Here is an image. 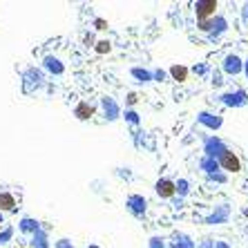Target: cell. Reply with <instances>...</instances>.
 Segmentation results:
<instances>
[{
	"label": "cell",
	"mask_w": 248,
	"mask_h": 248,
	"mask_svg": "<svg viewBox=\"0 0 248 248\" xmlns=\"http://www.w3.org/2000/svg\"><path fill=\"white\" fill-rule=\"evenodd\" d=\"M215 12H217V2H215V0H199L195 5V16L199 23H203V20H208L210 16H215Z\"/></svg>",
	"instance_id": "6da1fadb"
},
{
	"label": "cell",
	"mask_w": 248,
	"mask_h": 248,
	"mask_svg": "<svg viewBox=\"0 0 248 248\" xmlns=\"http://www.w3.org/2000/svg\"><path fill=\"white\" fill-rule=\"evenodd\" d=\"M219 163L224 170H228V172H242V159H239L232 150H226L224 155H221Z\"/></svg>",
	"instance_id": "7a4b0ae2"
},
{
	"label": "cell",
	"mask_w": 248,
	"mask_h": 248,
	"mask_svg": "<svg viewBox=\"0 0 248 248\" xmlns=\"http://www.w3.org/2000/svg\"><path fill=\"white\" fill-rule=\"evenodd\" d=\"M174 192H177L174 181H170V179L156 181V195L161 197V199H170V197H174Z\"/></svg>",
	"instance_id": "3957f363"
},
{
	"label": "cell",
	"mask_w": 248,
	"mask_h": 248,
	"mask_svg": "<svg viewBox=\"0 0 248 248\" xmlns=\"http://www.w3.org/2000/svg\"><path fill=\"white\" fill-rule=\"evenodd\" d=\"M16 206L18 202L12 192H0V213H14Z\"/></svg>",
	"instance_id": "277c9868"
},
{
	"label": "cell",
	"mask_w": 248,
	"mask_h": 248,
	"mask_svg": "<svg viewBox=\"0 0 248 248\" xmlns=\"http://www.w3.org/2000/svg\"><path fill=\"white\" fill-rule=\"evenodd\" d=\"M92 114H94V108L90 103H85V101H81V103L74 108V116H76V119H81V121L92 119Z\"/></svg>",
	"instance_id": "5b68a950"
},
{
	"label": "cell",
	"mask_w": 248,
	"mask_h": 248,
	"mask_svg": "<svg viewBox=\"0 0 248 248\" xmlns=\"http://www.w3.org/2000/svg\"><path fill=\"white\" fill-rule=\"evenodd\" d=\"M18 228H20L23 232H31V235H34V232L41 231V224H38L36 219H31V217H25V219L20 221V226H18Z\"/></svg>",
	"instance_id": "8992f818"
},
{
	"label": "cell",
	"mask_w": 248,
	"mask_h": 248,
	"mask_svg": "<svg viewBox=\"0 0 248 248\" xmlns=\"http://www.w3.org/2000/svg\"><path fill=\"white\" fill-rule=\"evenodd\" d=\"M43 63H45V67L49 69V72H54V74H63V63H61V61H58L56 56H45V61H43Z\"/></svg>",
	"instance_id": "52a82bcc"
},
{
	"label": "cell",
	"mask_w": 248,
	"mask_h": 248,
	"mask_svg": "<svg viewBox=\"0 0 248 248\" xmlns=\"http://www.w3.org/2000/svg\"><path fill=\"white\" fill-rule=\"evenodd\" d=\"M170 74H172V78L177 83H186V81H188V67H184V65H174V67L170 69Z\"/></svg>",
	"instance_id": "ba28073f"
},
{
	"label": "cell",
	"mask_w": 248,
	"mask_h": 248,
	"mask_svg": "<svg viewBox=\"0 0 248 248\" xmlns=\"http://www.w3.org/2000/svg\"><path fill=\"white\" fill-rule=\"evenodd\" d=\"M29 81L36 83V87H38L43 83V74L38 72V69H34V67L27 69V72H25V83H29Z\"/></svg>",
	"instance_id": "9c48e42d"
},
{
	"label": "cell",
	"mask_w": 248,
	"mask_h": 248,
	"mask_svg": "<svg viewBox=\"0 0 248 248\" xmlns=\"http://www.w3.org/2000/svg\"><path fill=\"white\" fill-rule=\"evenodd\" d=\"M31 246L34 248H47L49 244H47V235L43 231H38V232H34V242H31Z\"/></svg>",
	"instance_id": "30bf717a"
},
{
	"label": "cell",
	"mask_w": 248,
	"mask_h": 248,
	"mask_svg": "<svg viewBox=\"0 0 248 248\" xmlns=\"http://www.w3.org/2000/svg\"><path fill=\"white\" fill-rule=\"evenodd\" d=\"M12 237H14V228H12V226L2 228V231H0V244H7Z\"/></svg>",
	"instance_id": "8fae6325"
},
{
	"label": "cell",
	"mask_w": 248,
	"mask_h": 248,
	"mask_svg": "<svg viewBox=\"0 0 248 248\" xmlns=\"http://www.w3.org/2000/svg\"><path fill=\"white\" fill-rule=\"evenodd\" d=\"M94 49H96L98 54H108V52H110V49H112V43H110V41H98Z\"/></svg>",
	"instance_id": "7c38bea8"
},
{
	"label": "cell",
	"mask_w": 248,
	"mask_h": 248,
	"mask_svg": "<svg viewBox=\"0 0 248 248\" xmlns=\"http://www.w3.org/2000/svg\"><path fill=\"white\" fill-rule=\"evenodd\" d=\"M237 63H239V61H237V58L232 56V58H228V65H226V67L232 69V72H237Z\"/></svg>",
	"instance_id": "4fadbf2b"
},
{
	"label": "cell",
	"mask_w": 248,
	"mask_h": 248,
	"mask_svg": "<svg viewBox=\"0 0 248 248\" xmlns=\"http://www.w3.org/2000/svg\"><path fill=\"white\" fill-rule=\"evenodd\" d=\"M94 25H96V29H105V27H108V23H105L103 18H96V20H94Z\"/></svg>",
	"instance_id": "5bb4252c"
},
{
	"label": "cell",
	"mask_w": 248,
	"mask_h": 248,
	"mask_svg": "<svg viewBox=\"0 0 248 248\" xmlns=\"http://www.w3.org/2000/svg\"><path fill=\"white\" fill-rule=\"evenodd\" d=\"M56 248H74V246H69V242H67V239H61V242L56 244Z\"/></svg>",
	"instance_id": "9a60e30c"
},
{
	"label": "cell",
	"mask_w": 248,
	"mask_h": 248,
	"mask_svg": "<svg viewBox=\"0 0 248 248\" xmlns=\"http://www.w3.org/2000/svg\"><path fill=\"white\" fill-rule=\"evenodd\" d=\"M2 224H5V221H2V215H0V231H2Z\"/></svg>",
	"instance_id": "2e32d148"
},
{
	"label": "cell",
	"mask_w": 248,
	"mask_h": 248,
	"mask_svg": "<svg viewBox=\"0 0 248 248\" xmlns=\"http://www.w3.org/2000/svg\"><path fill=\"white\" fill-rule=\"evenodd\" d=\"M92 248H94V246H92Z\"/></svg>",
	"instance_id": "e0dca14e"
}]
</instances>
